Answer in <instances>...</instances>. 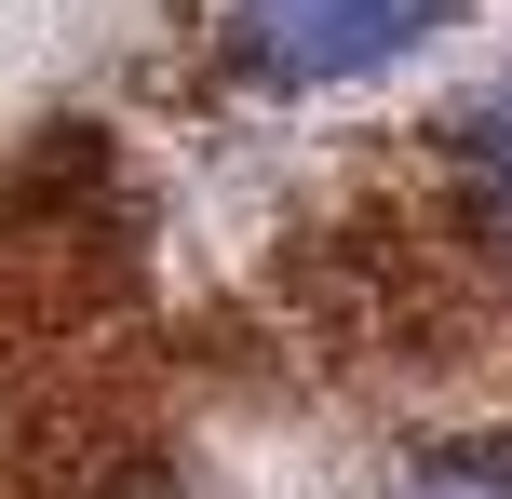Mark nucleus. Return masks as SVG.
<instances>
[{"mask_svg": "<svg viewBox=\"0 0 512 499\" xmlns=\"http://www.w3.org/2000/svg\"><path fill=\"white\" fill-rule=\"evenodd\" d=\"M472 216H486V230L512 243V81L486 108H472Z\"/></svg>", "mask_w": 512, "mask_h": 499, "instance_id": "2", "label": "nucleus"}, {"mask_svg": "<svg viewBox=\"0 0 512 499\" xmlns=\"http://www.w3.org/2000/svg\"><path fill=\"white\" fill-rule=\"evenodd\" d=\"M405 499H512V446H459V459H418Z\"/></svg>", "mask_w": 512, "mask_h": 499, "instance_id": "3", "label": "nucleus"}, {"mask_svg": "<svg viewBox=\"0 0 512 499\" xmlns=\"http://www.w3.org/2000/svg\"><path fill=\"white\" fill-rule=\"evenodd\" d=\"M432 27H459V0H216V41L256 95H337V81L405 68Z\"/></svg>", "mask_w": 512, "mask_h": 499, "instance_id": "1", "label": "nucleus"}]
</instances>
